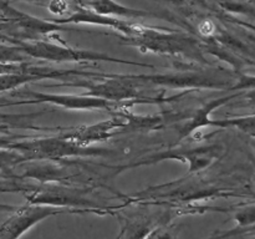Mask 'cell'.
<instances>
[{"mask_svg": "<svg viewBox=\"0 0 255 239\" xmlns=\"http://www.w3.org/2000/svg\"><path fill=\"white\" fill-rule=\"evenodd\" d=\"M64 212L61 208L39 204L27 203L19 207L0 204V213L4 214L0 221V239H19L39 222Z\"/></svg>", "mask_w": 255, "mask_h": 239, "instance_id": "cell-1", "label": "cell"}, {"mask_svg": "<svg viewBox=\"0 0 255 239\" xmlns=\"http://www.w3.org/2000/svg\"><path fill=\"white\" fill-rule=\"evenodd\" d=\"M16 46L21 50L24 54H26L30 59H40L47 60V61H111V62H121V64L137 65V66H149L146 64H139V62L124 61V60L115 59L105 54H99L91 50H77L72 49L70 46H61V45L52 44V42L37 41V42H17Z\"/></svg>", "mask_w": 255, "mask_h": 239, "instance_id": "cell-2", "label": "cell"}, {"mask_svg": "<svg viewBox=\"0 0 255 239\" xmlns=\"http://www.w3.org/2000/svg\"><path fill=\"white\" fill-rule=\"evenodd\" d=\"M85 192L81 189L66 188L60 186L41 187L34 193L26 196L27 203L49 206L55 208H86V211L97 212L102 209L99 203H95L92 199L84 196Z\"/></svg>", "mask_w": 255, "mask_h": 239, "instance_id": "cell-3", "label": "cell"}, {"mask_svg": "<svg viewBox=\"0 0 255 239\" xmlns=\"http://www.w3.org/2000/svg\"><path fill=\"white\" fill-rule=\"evenodd\" d=\"M133 40H138V46L144 51L159 52V54H169V55H184L186 57L192 60H199L202 61V50L197 47L196 42L189 39H182V37H171L167 35L149 34L147 29H141L136 26Z\"/></svg>", "mask_w": 255, "mask_h": 239, "instance_id": "cell-4", "label": "cell"}, {"mask_svg": "<svg viewBox=\"0 0 255 239\" xmlns=\"http://www.w3.org/2000/svg\"><path fill=\"white\" fill-rule=\"evenodd\" d=\"M10 149L29 153L30 157L37 158H60V157L72 156V154H101V149H86V147H80L66 138H39L32 141L19 142L9 144Z\"/></svg>", "mask_w": 255, "mask_h": 239, "instance_id": "cell-5", "label": "cell"}, {"mask_svg": "<svg viewBox=\"0 0 255 239\" xmlns=\"http://www.w3.org/2000/svg\"><path fill=\"white\" fill-rule=\"evenodd\" d=\"M17 96H26L27 101H22V104H36V102H50L52 105H57L59 107H64L67 110H117L115 102L107 100L99 99L94 96H75V95H55V94H42V92L24 91L19 92Z\"/></svg>", "mask_w": 255, "mask_h": 239, "instance_id": "cell-6", "label": "cell"}, {"mask_svg": "<svg viewBox=\"0 0 255 239\" xmlns=\"http://www.w3.org/2000/svg\"><path fill=\"white\" fill-rule=\"evenodd\" d=\"M30 57L19 49V46H7L0 44V62L15 64V62H25Z\"/></svg>", "mask_w": 255, "mask_h": 239, "instance_id": "cell-7", "label": "cell"}, {"mask_svg": "<svg viewBox=\"0 0 255 239\" xmlns=\"http://www.w3.org/2000/svg\"><path fill=\"white\" fill-rule=\"evenodd\" d=\"M30 65L25 62H15V64H7V62H0V75L2 74H17L24 72L29 69Z\"/></svg>", "mask_w": 255, "mask_h": 239, "instance_id": "cell-8", "label": "cell"}, {"mask_svg": "<svg viewBox=\"0 0 255 239\" xmlns=\"http://www.w3.org/2000/svg\"><path fill=\"white\" fill-rule=\"evenodd\" d=\"M143 239H173V236H172V233L168 229H166L163 226L158 224V226L153 227L144 236Z\"/></svg>", "mask_w": 255, "mask_h": 239, "instance_id": "cell-9", "label": "cell"}, {"mask_svg": "<svg viewBox=\"0 0 255 239\" xmlns=\"http://www.w3.org/2000/svg\"><path fill=\"white\" fill-rule=\"evenodd\" d=\"M49 7L51 12L62 15L66 12V10H69V4H67L66 0H52V1L50 2Z\"/></svg>", "mask_w": 255, "mask_h": 239, "instance_id": "cell-10", "label": "cell"}, {"mask_svg": "<svg viewBox=\"0 0 255 239\" xmlns=\"http://www.w3.org/2000/svg\"><path fill=\"white\" fill-rule=\"evenodd\" d=\"M216 30V26L212 21L209 20H204L201 25H199V31L202 32L203 35H212Z\"/></svg>", "mask_w": 255, "mask_h": 239, "instance_id": "cell-11", "label": "cell"}]
</instances>
